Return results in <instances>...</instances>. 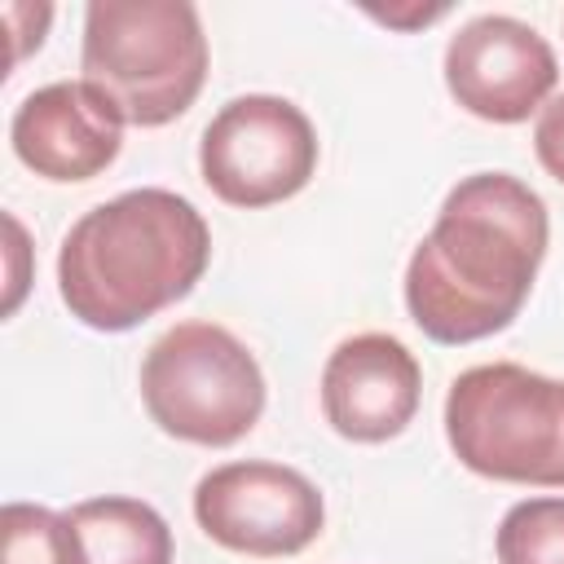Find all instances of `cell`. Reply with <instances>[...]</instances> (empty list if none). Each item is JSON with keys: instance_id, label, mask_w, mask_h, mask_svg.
Segmentation results:
<instances>
[{"instance_id": "ba28073f", "label": "cell", "mask_w": 564, "mask_h": 564, "mask_svg": "<svg viewBox=\"0 0 564 564\" xmlns=\"http://www.w3.org/2000/svg\"><path fill=\"white\" fill-rule=\"evenodd\" d=\"M555 79L560 62L546 35L507 13H480L445 44V88L485 123H524L546 106Z\"/></svg>"}, {"instance_id": "8992f818", "label": "cell", "mask_w": 564, "mask_h": 564, "mask_svg": "<svg viewBox=\"0 0 564 564\" xmlns=\"http://www.w3.org/2000/svg\"><path fill=\"white\" fill-rule=\"evenodd\" d=\"M207 189L229 207H269L295 198L317 172V132L308 115L273 93L225 101L198 141Z\"/></svg>"}, {"instance_id": "30bf717a", "label": "cell", "mask_w": 564, "mask_h": 564, "mask_svg": "<svg viewBox=\"0 0 564 564\" xmlns=\"http://www.w3.org/2000/svg\"><path fill=\"white\" fill-rule=\"evenodd\" d=\"M9 141L18 163L44 181H93L119 159L123 119L84 79H57L22 97Z\"/></svg>"}, {"instance_id": "4fadbf2b", "label": "cell", "mask_w": 564, "mask_h": 564, "mask_svg": "<svg viewBox=\"0 0 564 564\" xmlns=\"http://www.w3.org/2000/svg\"><path fill=\"white\" fill-rule=\"evenodd\" d=\"M498 564H564V498L516 502L494 538Z\"/></svg>"}, {"instance_id": "6da1fadb", "label": "cell", "mask_w": 564, "mask_h": 564, "mask_svg": "<svg viewBox=\"0 0 564 564\" xmlns=\"http://www.w3.org/2000/svg\"><path fill=\"white\" fill-rule=\"evenodd\" d=\"M551 220L538 189L511 172L463 176L432 234L405 264V308L436 344H476L507 330L546 260Z\"/></svg>"}, {"instance_id": "3957f363", "label": "cell", "mask_w": 564, "mask_h": 564, "mask_svg": "<svg viewBox=\"0 0 564 564\" xmlns=\"http://www.w3.org/2000/svg\"><path fill=\"white\" fill-rule=\"evenodd\" d=\"M79 70L132 128L181 119L207 79L198 9L189 0H93Z\"/></svg>"}, {"instance_id": "9a60e30c", "label": "cell", "mask_w": 564, "mask_h": 564, "mask_svg": "<svg viewBox=\"0 0 564 564\" xmlns=\"http://www.w3.org/2000/svg\"><path fill=\"white\" fill-rule=\"evenodd\" d=\"M4 229H9V295H4V313H13L18 300H22V291H26V273H22L26 238H22V225L13 216H4Z\"/></svg>"}, {"instance_id": "277c9868", "label": "cell", "mask_w": 564, "mask_h": 564, "mask_svg": "<svg viewBox=\"0 0 564 564\" xmlns=\"http://www.w3.org/2000/svg\"><path fill=\"white\" fill-rule=\"evenodd\" d=\"M445 441L485 480L564 489V379L516 361L463 370L445 392Z\"/></svg>"}, {"instance_id": "52a82bcc", "label": "cell", "mask_w": 564, "mask_h": 564, "mask_svg": "<svg viewBox=\"0 0 564 564\" xmlns=\"http://www.w3.org/2000/svg\"><path fill=\"white\" fill-rule=\"evenodd\" d=\"M194 520L225 551L278 560L317 542L326 524V502L304 471L286 463L242 458L212 467L198 480Z\"/></svg>"}, {"instance_id": "9c48e42d", "label": "cell", "mask_w": 564, "mask_h": 564, "mask_svg": "<svg viewBox=\"0 0 564 564\" xmlns=\"http://www.w3.org/2000/svg\"><path fill=\"white\" fill-rule=\"evenodd\" d=\"M423 397V370L414 352L383 330L348 335L322 366V414L357 445L392 441L410 427Z\"/></svg>"}, {"instance_id": "7a4b0ae2", "label": "cell", "mask_w": 564, "mask_h": 564, "mask_svg": "<svg viewBox=\"0 0 564 564\" xmlns=\"http://www.w3.org/2000/svg\"><path fill=\"white\" fill-rule=\"evenodd\" d=\"M203 212L159 185L128 189L84 212L57 251V291L70 317L119 335L185 300L207 273Z\"/></svg>"}, {"instance_id": "8fae6325", "label": "cell", "mask_w": 564, "mask_h": 564, "mask_svg": "<svg viewBox=\"0 0 564 564\" xmlns=\"http://www.w3.org/2000/svg\"><path fill=\"white\" fill-rule=\"evenodd\" d=\"M66 516L88 564H172V529L141 498L101 494L75 502Z\"/></svg>"}, {"instance_id": "5b68a950", "label": "cell", "mask_w": 564, "mask_h": 564, "mask_svg": "<svg viewBox=\"0 0 564 564\" xmlns=\"http://www.w3.org/2000/svg\"><path fill=\"white\" fill-rule=\"evenodd\" d=\"M141 401L159 432L225 449L264 414V375L247 344L216 322H176L141 361Z\"/></svg>"}, {"instance_id": "5bb4252c", "label": "cell", "mask_w": 564, "mask_h": 564, "mask_svg": "<svg viewBox=\"0 0 564 564\" xmlns=\"http://www.w3.org/2000/svg\"><path fill=\"white\" fill-rule=\"evenodd\" d=\"M533 150H538V163L564 185V93H555V97L538 110Z\"/></svg>"}, {"instance_id": "2e32d148", "label": "cell", "mask_w": 564, "mask_h": 564, "mask_svg": "<svg viewBox=\"0 0 564 564\" xmlns=\"http://www.w3.org/2000/svg\"><path fill=\"white\" fill-rule=\"evenodd\" d=\"M375 22H388V26H401V31H414V26H427V22H436V18H445L449 13V4H432V9H423V4H414V9H366Z\"/></svg>"}, {"instance_id": "7c38bea8", "label": "cell", "mask_w": 564, "mask_h": 564, "mask_svg": "<svg viewBox=\"0 0 564 564\" xmlns=\"http://www.w3.org/2000/svg\"><path fill=\"white\" fill-rule=\"evenodd\" d=\"M0 564H88L70 516L40 502H4Z\"/></svg>"}]
</instances>
